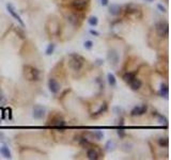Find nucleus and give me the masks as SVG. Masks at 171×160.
<instances>
[{"instance_id":"39448f33","label":"nucleus","mask_w":171,"mask_h":160,"mask_svg":"<svg viewBox=\"0 0 171 160\" xmlns=\"http://www.w3.org/2000/svg\"><path fill=\"white\" fill-rule=\"evenodd\" d=\"M107 60H108V62L110 63V65L117 66L118 64H119V62H120V55H119L118 50L115 49V48H111V49L108 50Z\"/></svg>"},{"instance_id":"6e6552de","label":"nucleus","mask_w":171,"mask_h":160,"mask_svg":"<svg viewBox=\"0 0 171 160\" xmlns=\"http://www.w3.org/2000/svg\"><path fill=\"white\" fill-rule=\"evenodd\" d=\"M148 111V105H141V106H136L131 109V117H142Z\"/></svg>"},{"instance_id":"9d476101","label":"nucleus","mask_w":171,"mask_h":160,"mask_svg":"<svg viewBox=\"0 0 171 160\" xmlns=\"http://www.w3.org/2000/svg\"><path fill=\"white\" fill-rule=\"evenodd\" d=\"M158 95L161 97H165V98L168 97V95H169V85H168L167 83L163 82L161 84L159 90H158Z\"/></svg>"},{"instance_id":"4be33fe9","label":"nucleus","mask_w":171,"mask_h":160,"mask_svg":"<svg viewBox=\"0 0 171 160\" xmlns=\"http://www.w3.org/2000/svg\"><path fill=\"white\" fill-rule=\"evenodd\" d=\"M107 81L110 87H115L117 85V79H115V76L112 73L107 74Z\"/></svg>"},{"instance_id":"b1692460","label":"nucleus","mask_w":171,"mask_h":160,"mask_svg":"<svg viewBox=\"0 0 171 160\" xmlns=\"http://www.w3.org/2000/svg\"><path fill=\"white\" fill-rule=\"evenodd\" d=\"M157 143L161 147H168L169 146V139L168 138H159L157 140Z\"/></svg>"},{"instance_id":"f257e3e1","label":"nucleus","mask_w":171,"mask_h":160,"mask_svg":"<svg viewBox=\"0 0 171 160\" xmlns=\"http://www.w3.org/2000/svg\"><path fill=\"white\" fill-rule=\"evenodd\" d=\"M23 74L24 77L28 81H39L41 79V72L36 67L27 64L23 68Z\"/></svg>"},{"instance_id":"a211bd4d","label":"nucleus","mask_w":171,"mask_h":160,"mask_svg":"<svg viewBox=\"0 0 171 160\" xmlns=\"http://www.w3.org/2000/svg\"><path fill=\"white\" fill-rule=\"evenodd\" d=\"M78 143H79V145H81L84 148H88L91 145V142H90V140L87 138V137H79V139H78Z\"/></svg>"},{"instance_id":"58836bf2","label":"nucleus","mask_w":171,"mask_h":160,"mask_svg":"<svg viewBox=\"0 0 171 160\" xmlns=\"http://www.w3.org/2000/svg\"><path fill=\"white\" fill-rule=\"evenodd\" d=\"M108 3H109V0H101V4L103 6H107Z\"/></svg>"},{"instance_id":"f3484780","label":"nucleus","mask_w":171,"mask_h":160,"mask_svg":"<svg viewBox=\"0 0 171 160\" xmlns=\"http://www.w3.org/2000/svg\"><path fill=\"white\" fill-rule=\"evenodd\" d=\"M107 109H108V105L106 103H103L102 105L100 106V108H98V110L96 111L95 113H94L93 115H92V117H100V115L102 114H104V113L107 111Z\"/></svg>"},{"instance_id":"9b49d317","label":"nucleus","mask_w":171,"mask_h":160,"mask_svg":"<svg viewBox=\"0 0 171 160\" xmlns=\"http://www.w3.org/2000/svg\"><path fill=\"white\" fill-rule=\"evenodd\" d=\"M50 125L52 127H56V128H63V127L66 126V122L62 117H56V119L52 121Z\"/></svg>"},{"instance_id":"c9c22d12","label":"nucleus","mask_w":171,"mask_h":160,"mask_svg":"<svg viewBox=\"0 0 171 160\" xmlns=\"http://www.w3.org/2000/svg\"><path fill=\"white\" fill-rule=\"evenodd\" d=\"M89 32H90V34H92V35H94V36H100V32H98L96 30L91 29Z\"/></svg>"},{"instance_id":"2f4dec72","label":"nucleus","mask_w":171,"mask_h":160,"mask_svg":"<svg viewBox=\"0 0 171 160\" xmlns=\"http://www.w3.org/2000/svg\"><path fill=\"white\" fill-rule=\"evenodd\" d=\"M124 125H125V123H124V119H123V117H121L119 119V121H118V126L119 127H124Z\"/></svg>"},{"instance_id":"aec40b11","label":"nucleus","mask_w":171,"mask_h":160,"mask_svg":"<svg viewBox=\"0 0 171 160\" xmlns=\"http://www.w3.org/2000/svg\"><path fill=\"white\" fill-rule=\"evenodd\" d=\"M68 22L73 26H78V16L74 13H71L68 16Z\"/></svg>"},{"instance_id":"0eeeda50","label":"nucleus","mask_w":171,"mask_h":160,"mask_svg":"<svg viewBox=\"0 0 171 160\" xmlns=\"http://www.w3.org/2000/svg\"><path fill=\"white\" fill-rule=\"evenodd\" d=\"M47 85H48V90L52 94H58L61 89V85L58 81L55 79V78H50L48 79V82H47Z\"/></svg>"},{"instance_id":"5701e85b","label":"nucleus","mask_w":171,"mask_h":160,"mask_svg":"<svg viewBox=\"0 0 171 160\" xmlns=\"http://www.w3.org/2000/svg\"><path fill=\"white\" fill-rule=\"evenodd\" d=\"M124 11H125L126 14H133V13L137 12V6L133 3H129L125 6V10Z\"/></svg>"},{"instance_id":"f03ea898","label":"nucleus","mask_w":171,"mask_h":160,"mask_svg":"<svg viewBox=\"0 0 171 160\" xmlns=\"http://www.w3.org/2000/svg\"><path fill=\"white\" fill-rule=\"evenodd\" d=\"M69 65L73 71L75 72H79L80 69L82 68L84 66V63H85V59L81 57L80 55L78 53H71L69 55Z\"/></svg>"},{"instance_id":"6ab92c4d","label":"nucleus","mask_w":171,"mask_h":160,"mask_svg":"<svg viewBox=\"0 0 171 160\" xmlns=\"http://www.w3.org/2000/svg\"><path fill=\"white\" fill-rule=\"evenodd\" d=\"M134 78H136V74H135V73H131V72H127V73H125V74L123 75L122 79L124 80V82L129 83L131 80L134 79Z\"/></svg>"},{"instance_id":"412c9836","label":"nucleus","mask_w":171,"mask_h":160,"mask_svg":"<svg viewBox=\"0 0 171 160\" xmlns=\"http://www.w3.org/2000/svg\"><path fill=\"white\" fill-rule=\"evenodd\" d=\"M121 150H123L124 153H131L133 150V144L131 142H124L121 144Z\"/></svg>"},{"instance_id":"4c0bfd02","label":"nucleus","mask_w":171,"mask_h":160,"mask_svg":"<svg viewBox=\"0 0 171 160\" xmlns=\"http://www.w3.org/2000/svg\"><path fill=\"white\" fill-rule=\"evenodd\" d=\"M96 82H98V84H100L101 89H104V81H102L101 78H98V79H96Z\"/></svg>"},{"instance_id":"c756f323","label":"nucleus","mask_w":171,"mask_h":160,"mask_svg":"<svg viewBox=\"0 0 171 160\" xmlns=\"http://www.w3.org/2000/svg\"><path fill=\"white\" fill-rule=\"evenodd\" d=\"M4 113H6V115L9 117V120H12V117H13V115H12V108H6L4 109Z\"/></svg>"},{"instance_id":"4468645a","label":"nucleus","mask_w":171,"mask_h":160,"mask_svg":"<svg viewBox=\"0 0 171 160\" xmlns=\"http://www.w3.org/2000/svg\"><path fill=\"white\" fill-rule=\"evenodd\" d=\"M122 12V8L120 4H117V3H112L111 6H109V13L111 14L112 16H118L120 15Z\"/></svg>"},{"instance_id":"cd10ccee","label":"nucleus","mask_w":171,"mask_h":160,"mask_svg":"<svg viewBox=\"0 0 171 160\" xmlns=\"http://www.w3.org/2000/svg\"><path fill=\"white\" fill-rule=\"evenodd\" d=\"M115 150L114 141H111V140L107 141L105 144V150H107V152H111V150Z\"/></svg>"},{"instance_id":"e433bc0d","label":"nucleus","mask_w":171,"mask_h":160,"mask_svg":"<svg viewBox=\"0 0 171 160\" xmlns=\"http://www.w3.org/2000/svg\"><path fill=\"white\" fill-rule=\"evenodd\" d=\"M95 64H96V65H98V66L103 65V64H104V60L103 59H96L95 60Z\"/></svg>"},{"instance_id":"f704fd0d","label":"nucleus","mask_w":171,"mask_h":160,"mask_svg":"<svg viewBox=\"0 0 171 160\" xmlns=\"http://www.w3.org/2000/svg\"><path fill=\"white\" fill-rule=\"evenodd\" d=\"M114 111L115 112V114H121V113H122V109L120 108V107H118V106L115 107V108H114Z\"/></svg>"},{"instance_id":"7c9ffc66","label":"nucleus","mask_w":171,"mask_h":160,"mask_svg":"<svg viewBox=\"0 0 171 160\" xmlns=\"http://www.w3.org/2000/svg\"><path fill=\"white\" fill-rule=\"evenodd\" d=\"M6 103H8V101H6V97L4 96L3 94L0 92V106H4V105H6Z\"/></svg>"},{"instance_id":"473e14b6","label":"nucleus","mask_w":171,"mask_h":160,"mask_svg":"<svg viewBox=\"0 0 171 160\" xmlns=\"http://www.w3.org/2000/svg\"><path fill=\"white\" fill-rule=\"evenodd\" d=\"M117 133H118V136L120 137V139H123L124 137L126 136L125 133H124V130H122V129H119V130H117Z\"/></svg>"},{"instance_id":"bb28decb","label":"nucleus","mask_w":171,"mask_h":160,"mask_svg":"<svg viewBox=\"0 0 171 160\" xmlns=\"http://www.w3.org/2000/svg\"><path fill=\"white\" fill-rule=\"evenodd\" d=\"M88 23L91 27H96L98 25V18L96 16H90L89 19H88Z\"/></svg>"},{"instance_id":"a19ab883","label":"nucleus","mask_w":171,"mask_h":160,"mask_svg":"<svg viewBox=\"0 0 171 160\" xmlns=\"http://www.w3.org/2000/svg\"><path fill=\"white\" fill-rule=\"evenodd\" d=\"M0 123H1V120H0Z\"/></svg>"},{"instance_id":"c85d7f7f","label":"nucleus","mask_w":171,"mask_h":160,"mask_svg":"<svg viewBox=\"0 0 171 160\" xmlns=\"http://www.w3.org/2000/svg\"><path fill=\"white\" fill-rule=\"evenodd\" d=\"M93 46H94V43L92 42L91 40H87L84 43V47L86 48L87 50H91L92 48H93Z\"/></svg>"},{"instance_id":"20e7f679","label":"nucleus","mask_w":171,"mask_h":160,"mask_svg":"<svg viewBox=\"0 0 171 160\" xmlns=\"http://www.w3.org/2000/svg\"><path fill=\"white\" fill-rule=\"evenodd\" d=\"M6 11H8V12L11 14V16H12V17L14 18L16 22H17L18 24H19L23 28H25V23H24V20L22 19L20 15L17 13V11H16L15 6H13L12 3H10V2H9V3L6 4Z\"/></svg>"},{"instance_id":"ddd939ff","label":"nucleus","mask_w":171,"mask_h":160,"mask_svg":"<svg viewBox=\"0 0 171 160\" xmlns=\"http://www.w3.org/2000/svg\"><path fill=\"white\" fill-rule=\"evenodd\" d=\"M128 84H129V87H131V89L133 90V91H138V90L141 89L142 81L140 79H138V78H134V79L131 80Z\"/></svg>"},{"instance_id":"f8f14e48","label":"nucleus","mask_w":171,"mask_h":160,"mask_svg":"<svg viewBox=\"0 0 171 160\" xmlns=\"http://www.w3.org/2000/svg\"><path fill=\"white\" fill-rule=\"evenodd\" d=\"M87 158L89 160H98L100 158V154L95 148H88L87 150Z\"/></svg>"},{"instance_id":"2eb2a0df","label":"nucleus","mask_w":171,"mask_h":160,"mask_svg":"<svg viewBox=\"0 0 171 160\" xmlns=\"http://www.w3.org/2000/svg\"><path fill=\"white\" fill-rule=\"evenodd\" d=\"M0 154L4 157L6 159H11L12 158V154H11V150H9V146L6 144H3L0 147Z\"/></svg>"},{"instance_id":"72a5a7b5","label":"nucleus","mask_w":171,"mask_h":160,"mask_svg":"<svg viewBox=\"0 0 171 160\" xmlns=\"http://www.w3.org/2000/svg\"><path fill=\"white\" fill-rule=\"evenodd\" d=\"M157 9H158V10L161 11V12H163V13H165L166 11H167V10H166V8H165V6H161V3H158V4H157Z\"/></svg>"},{"instance_id":"ea45409f","label":"nucleus","mask_w":171,"mask_h":160,"mask_svg":"<svg viewBox=\"0 0 171 160\" xmlns=\"http://www.w3.org/2000/svg\"><path fill=\"white\" fill-rule=\"evenodd\" d=\"M145 1H147V2H153L154 0H145Z\"/></svg>"},{"instance_id":"dca6fc26","label":"nucleus","mask_w":171,"mask_h":160,"mask_svg":"<svg viewBox=\"0 0 171 160\" xmlns=\"http://www.w3.org/2000/svg\"><path fill=\"white\" fill-rule=\"evenodd\" d=\"M153 115H155V117H157L158 123L161 125H165V126H168V119L165 117V115L161 114V113H158L157 111H153Z\"/></svg>"},{"instance_id":"a878e982","label":"nucleus","mask_w":171,"mask_h":160,"mask_svg":"<svg viewBox=\"0 0 171 160\" xmlns=\"http://www.w3.org/2000/svg\"><path fill=\"white\" fill-rule=\"evenodd\" d=\"M90 134H91L93 138H95L96 140H103L104 139V133L103 131H101V130H94V131H92Z\"/></svg>"},{"instance_id":"423d86ee","label":"nucleus","mask_w":171,"mask_h":160,"mask_svg":"<svg viewBox=\"0 0 171 160\" xmlns=\"http://www.w3.org/2000/svg\"><path fill=\"white\" fill-rule=\"evenodd\" d=\"M46 114V108L41 105H35L32 109V117L35 120H42Z\"/></svg>"},{"instance_id":"1a4fd4ad","label":"nucleus","mask_w":171,"mask_h":160,"mask_svg":"<svg viewBox=\"0 0 171 160\" xmlns=\"http://www.w3.org/2000/svg\"><path fill=\"white\" fill-rule=\"evenodd\" d=\"M90 0H73L72 1V6L76 11H82L89 6Z\"/></svg>"},{"instance_id":"393cba45","label":"nucleus","mask_w":171,"mask_h":160,"mask_svg":"<svg viewBox=\"0 0 171 160\" xmlns=\"http://www.w3.org/2000/svg\"><path fill=\"white\" fill-rule=\"evenodd\" d=\"M55 49H56V45H55L54 43L48 44V45H47V48H46V50H45L46 55H52V53L55 52Z\"/></svg>"},{"instance_id":"7ed1b4c3","label":"nucleus","mask_w":171,"mask_h":160,"mask_svg":"<svg viewBox=\"0 0 171 160\" xmlns=\"http://www.w3.org/2000/svg\"><path fill=\"white\" fill-rule=\"evenodd\" d=\"M155 31L156 34L161 39H166L169 35V25L167 22L165 20H161V22L156 23L155 25Z\"/></svg>"}]
</instances>
